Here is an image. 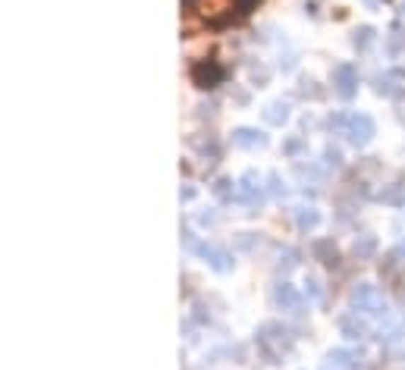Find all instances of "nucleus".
<instances>
[{
	"label": "nucleus",
	"mask_w": 405,
	"mask_h": 370,
	"mask_svg": "<svg viewBox=\"0 0 405 370\" xmlns=\"http://www.w3.org/2000/svg\"><path fill=\"white\" fill-rule=\"evenodd\" d=\"M349 304L358 311V314H367V317H387L389 314L387 299H383L380 289L371 286V282H358L349 295Z\"/></svg>",
	"instance_id": "obj_1"
},
{
	"label": "nucleus",
	"mask_w": 405,
	"mask_h": 370,
	"mask_svg": "<svg viewBox=\"0 0 405 370\" xmlns=\"http://www.w3.org/2000/svg\"><path fill=\"white\" fill-rule=\"evenodd\" d=\"M289 333L283 330L280 323H264L261 330H258V348L264 352V358L270 361V364H277L280 358L289 352Z\"/></svg>",
	"instance_id": "obj_2"
},
{
	"label": "nucleus",
	"mask_w": 405,
	"mask_h": 370,
	"mask_svg": "<svg viewBox=\"0 0 405 370\" xmlns=\"http://www.w3.org/2000/svg\"><path fill=\"white\" fill-rule=\"evenodd\" d=\"M223 79H227V69L217 60H198L192 67V82H195V88H201V91H211L217 85H223Z\"/></svg>",
	"instance_id": "obj_3"
},
{
	"label": "nucleus",
	"mask_w": 405,
	"mask_h": 370,
	"mask_svg": "<svg viewBox=\"0 0 405 370\" xmlns=\"http://www.w3.org/2000/svg\"><path fill=\"white\" fill-rule=\"evenodd\" d=\"M236 185H239V201H242L245 207H251V214H255L264 201V185H261V179H258V173L255 170L242 173V179H239Z\"/></svg>",
	"instance_id": "obj_4"
},
{
	"label": "nucleus",
	"mask_w": 405,
	"mask_h": 370,
	"mask_svg": "<svg viewBox=\"0 0 405 370\" xmlns=\"http://www.w3.org/2000/svg\"><path fill=\"white\" fill-rule=\"evenodd\" d=\"M333 91L343 100H352L358 94V69L352 63H339L333 69Z\"/></svg>",
	"instance_id": "obj_5"
},
{
	"label": "nucleus",
	"mask_w": 405,
	"mask_h": 370,
	"mask_svg": "<svg viewBox=\"0 0 405 370\" xmlns=\"http://www.w3.org/2000/svg\"><path fill=\"white\" fill-rule=\"evenodd\" d=\"M346 135H349V141L355 144V148H365V144H371V139H374V120L367 113H352L349 126H346Z\"/></svg>",
	"instance_id": "obj_6"
},
{
	"label": "nucleus",
	"mask_w": 405,
	"mask_h": 370,
	"mask_svg": "<svg viewBox=\"0 0 405 370\" xmlns=\"http://www.w3.org/2000/svg\"><path fill=\"white\" fill-rule=\"evenodd\" d=\"M273 304H277L280 311H286V314H302V295L299 289L292 286V282H277L273 286Z\"/></svg>",
	"instance_id": "obj_7"
},
{
	"label": "nucleus",
	"mask_w": 405,
	"mask_h": 370,
	"mask_svg": "<svg viewBox=\"0 0 405 370\" xmlns=\"http://www.w3.org/2000/svg\"><path fill=\"white\" fill-rule=\"evenodd\" d=\"M195 255H198V258L205 260L211 270H217V273H229V270H233V255H229V251H223V248H217V245L201 242Z\"/></svg>",
	"instance_id": "obj_8"
},
{
	"label": "nucleus",
	"mask_w": 405,
	"mask_h": 370,
	"mask_svg": "<svg viewBox=\"0 0 405 370\" xmlns=\"http://www.w3.org/2000/svg\"><path fill=\"white\" fill-rule=\"evenodd\" d=\"M233 144L242 151H258V148H267V135L251 126H239L233 132Z\"/></svg>",
	"instance_id": "obj_9"
},
{
	"label": "nucleus",
	"mask_w": 405,
	"mask_h": 370,
	"mask_svg": "<svg viewBox=\"0 0 405 370\" xmlns=\"http://www.w3.org/2000/svg\"><path fill=\"white\" fill-rule=\"evenodd\" d=\"M311 255H314V260H321L324 267L339 264V248L333 238H317V242L311 245Z\"/></svg>",
	"instance_id": "obj_10"
},
{
	"label": "nucleus",
	"mask_w": 405,
	"mask_h": 370,
	"mask_svg": "<svg viewBox=\"0 0 405 370\" xmlns=\"http://www.w3.org/2000/svg\"><path fill=\"white\" fill-rule=\"evenodd\" d=\"M339 333H343L346 339H352V342H355V339H365L367 336V323L358 317V311H355V314H343V317H339Z\"/></svg>",
	"instance_id": "obj_11"
},
{
	"label": "nucleus",
	"mask_w": 405,
	"mask_h": 370,
	"mask_svg": "<svg viewBox=\"0 0 405 370\" xmlns=\"http://www.w3.org/2000/svg\"><path fill=\"white\" fill-rule=\"evenodd\" d=\"M374 91H377L380 98H399L402 94L399 76H396V72H383V76L374 79Z\"/></svg>",
	"instance_id": "obj_12"
},
{
	"label": "nucleus",
	"mask_w": 405,
	"mask_h": 370,
	"mask_svg": "<svg viewBox=\"0 0 405 370\" xmlns=\"http://www.w3.org/2000/svg\"><path fill=\"white\" fill-rule=\"evenodd\" d=\"M327 361H333L339 370H358L361 367V354L352 352V348H333Z\"/></svg>",
	"instance_id": "obj_13"
},
{
	"label": "nucleus",
	"mask_w": 405,
	"mask_h": 370,
	"mask_svg": "<svg viewBox=\"0 0 405 370\" xmlns=\"http://www.w3.org/2000/svg\"><path fill=\"white\" fill-rule=\"evenodd\" d=\"M211 192H214V198L220 201V204H233V198H239V185H233V179H227V176L214 179Z\"/></svg>",
	"instance_id": "obj_14"
},
{
	"label": "nucleus",
	"mask_w": 405,
	"mask_h": 370,
	"mask_svg": "<svg viewBox=\"0 0 405 370\" xmlns=\"http://www.w3.org/2000/svg\"><path fill=\"white\" fill-rule=\"evenodd\" d=\"M321 223V210L317 207H299L295 210V226H299L302 232H311Z\"/></svg>",
	"instance_id": "obj_15"
},
{
	"label": "nucleus",
	"mask_w": 405,
	"mask_h": 370,
	"mask_svg": "<svg viewBox=\"0 0 405 370\" xmlns=\"http://www.w3.org/2000/svg\"><path fill=\"white\" fill-rule=\"evenodd\" d=\"M264 120L270 122V126H283V122L289 120V104L286 100H273V104L264 107Z\"/></svg>",
	"instance_id": "obj_16"
},
{
	"label": "nucleus",
	"mask_w": 405,
	"mask_h": 370,
	"mask_svg": "<svg viewBox=\"0 0 405 370\" xmlns=\"http://www.w3.org/2000/svg\"><path fill=\"white\" fill-rule=\"evenodd\" d=\"M377 201H383V204H396V207H402V204H405V183L387 185V188H383V192L377 195Z\"/></svg>",
	"instance_id": "obj_17"
},
{
	"label": "nucleus",
	"mask_w": 405,
	"mask_h": 370,
	"mask_svg": "<svg viewBox=\"0 0 405 370\" xmlns=\"http://www.w3.org/2000/svg\"><path fill=\"white\" fill-rule=\"evenodd\" d=\"M374 38H377V32H374L371 25H361V28H355V35H352V47L355 50H367L374 45Z\"/></svg>",
	"instance_id": "obj_18"
},
{
	"label": "nucleus",
	"mask_w": 405,
	"mask_h": 370,
	"mask_svg": "<svg viewBox=\"0 0 405 370\" xmlns=\"http://www.w3.org/2000/svg\"><path fill=\"white\" fill-rule=\"evenodd\" d=\"M286 183H283V176H280V173H270V176H267V195H270V198H286Z\"/></svg>",
	"instance_id": "obj_19"
},
{
	"label": "nucleus",
	"mask_w": 405,
	"mask_h": 370,
	"mask_svg": "<svg viewBox=\"0 0 405 370\" xmlns=\"http://www.w3.org/2000/svg\"><path fill=\"white\" fill-rule=\"evenodd\" d=\"M374 251H377V238H374V236H361L355 242V255L358 258H371Z\"/></svg>",
	"instance_id": "obj_20"
},
{
	"label": "nucleus",
	"mask_w": 405,
	"mask_h": 370,
	"mask_svg": "<svg viewBox=\"0 0 405 370\" xmlns=\"http://www.w3.org/2000/svg\"><path fill=\"white\" fill-rule=\"evenodd\" d=\"M324 163L339 170V166H343V151H339L336 144H327V148H324Z\"/></svg>",
	"instance_id": "obj_21"
},
{
	"label": "nucleus",
	"mask_w": 405,
	"mask_h": 370,
	"mask_svg": "<svg viewBox=\"0 0 405 370\" xmlns=\"http://www.w3.org/2000/svg\"><path fill=\"white\" fill-rule=\"evenodd\" d=\"M295 267H299V251L286 248L283 255H280V270H295Z\"/></svg>",
	"instance_id": "obj_22"
},
{
	"label": "nucleus",
	"mask_w": 405,
	"mask_h": 370,
	"mask_svg": "<svg viewBox=\"0 0 405 370\" xmlns=\"http://www.w3.org/2000/svg\"><path fill=\"white\" fill-rule=\"evenodd\" d=\"M346 126H349V116H343V113H333L327 120V129L330 132H343L346 135Z\"/></svg>",
	"instance_id": "obj_23"
},
{
	"label": "nucleus",
	"mask_w": 405,
	"mask_h": 370,
	"mask_svg": "<svg viewBox=\"0 0 405 370\" xmlns=\"http://www.w3.org/2000/svg\"><path fill=\"white\" fill-rule=\"evenodd\" d=\"M305 295H308L311 301H317V299H321V282H317L314 277H308V282H305Z\"/></svg>",
	"instance_id": "obj_24"
},
{
	"label": "nucleus",
	"mask_w": 405,
	"mask_h": 370,
	"mask_svg": "<svg viewBox=\"0 0 405 370\" xmlns=\"http://www.w3.org/2000/svg\"><path fill=\"white\" fill-rule=\"evenodd\" d=\"M302 148H305V141H302V139H289V141L283 144V151H286V154H289V157L302 154Z\"/></svg>",
	"instance_id": "obj_25"
},
{
	"label": "nucleus",
	"mask_w": 405,
	"mask_h": 370,
	"mask_svg": "<svg viewBox=\"0 0 405 370\" xmlns=\"http://www.w3.org/2000/svg\"><path fill=\"white\" fill-rule=\"evenodd\" d=\"M267 79H270V72H267V69H261V67L251 69V82H255V85H267Z\"/></svg>",
	"instance_id": "obj_26"
},
{
	"label": "nucleus",
	"mask_w": 405,
	"mask_h": 370,
	"mask_svg": "<svg viewBox=\"0 0 405 370\" xmlns=\"http://www.w3.org/2000/svg\"><path fill=\"white\" fill-rule=\"evenodd\" d=\"M198 223H201V226H217V214H214V210H201Z\"/></svg>",
	"instance_id": "obj_27"
},
{
	"label": "nucleus",
	"mask_w": 405,
	"mask_h": 370,
	"mask_svg": "<svg viewBox=\"0 0 405 370\" xmlns=\"http://www.w3.org/2000/svg\"><path fill=\"white\" fill-rule=\"evenodd\" d=\"M179 198H183V201H192V198H195V188H192V185H186L183 192H179Z\"/></svg>",
	"instance_id": "obj_28"
},
{
	"label": "nucleus",
	"mask_w": 405,
	"mask_h": 370,
	"mask_svg": "<svg viewBox=\"0 0 405 370\" xmlns=\"http://www.w3.org/2000/svg\"><path fill=\"white\" fill-rule=\"evenodd\" d=\"M396 258H405V242H399V248H396Z\"/></svg>",
	"instance_id": "obj_29"
},
{
	"label": "nucleus",
	"mask_w": 405,
	"mask_h": 370,
	"mask_svg": "<svg viewBox=\"0 0 405 370\" xmlns=\"http://www.w3.org/2000/svg\"><path fill=\"white\" fill-rule=\"evenodd\" d=\"M321 370H339V367H336V364H333V361H327V364H324V367H321Z\"/></svg>",
	"instance_id": "obj_30"
},
{
	"label": "nucleus",
	"mask_w": 405,
	"mask_h": 370,
	"mask_svg": "<svg viewBox=\"0 0 405 370\" xmlns=\"http://www.w3.org/2000/svg\"><path fill=\"white\" fill-rule=\"evenodd\" d=\"M402 16H405V6H402Z\"/></svg>",
	"instance_id": "obj_31"
}]
</instances>
